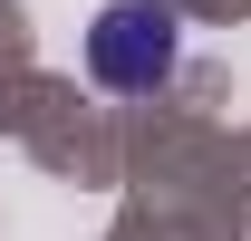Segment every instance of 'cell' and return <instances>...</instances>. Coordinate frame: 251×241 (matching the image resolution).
Returning a JSON list of instances; mask_svg holds the SVG:
<instances>
[{"label":"cell","mask_w":251,"mask_h":241,"mask_svg":"<svg viewBox=\"0 0 251 241\" xmlns=\"http://www.w3.org/2000/svg\"><path fill=\"white\" fill-rule=\"evenodd\" d=\"M184 58V10L174 0H106L87 20V77L116 96H155Z\"/></svg>","instance_id":"6da1fadb"}]
</instances>
